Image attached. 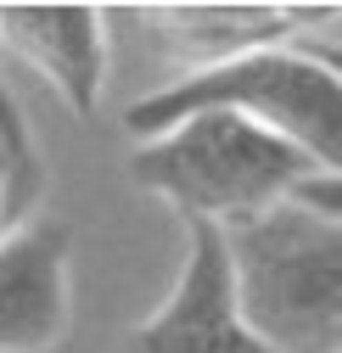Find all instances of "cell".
Masks as SVG:
<instances>
[{"label":"cell","instance_id":"obj_5","mask_svg":"<svg viewBox=\"0 0 342 353\" xmlns=\"http://www.w3.org/2000/svg\"><path fill=\"white\" fill-rule=\"evenodd\" d=\"M0 46L17 62H28L39 79L73 107L79 118H96L101 90H107V68H112V39L101 6L84 0H12L0 6Z\"/></svg>","mask_w":342,"mask_h":353},{"label":"cell","instance_id":"obj_6","mask_svg":"<svg viewBox=\"0 0 342 353\" xmlns=\"http://www.w3.org/2000/svg\"><path fill=\"white\" fill-rule=\"evenodd\" d=\"M73 230L62 219H28L0 236V353H46L73 320L68 286Z\"/></svg>","mask_w":342,"mask_h":353},{"label":"cell","instance_id":"obj_2","mask_svg":"<svg viewBox=\"0 0 342 353\" xmlns=\"http://www.w3.org/2000/svg\"><path fill=\"white\" fill-rule=\"evenodd\" d=\"M219 236L236 308L270 353H342V219L275 202Z\"/></svg>","mask_w":342,"mask_h":353},{"label":"cell","instance_id":"obj_4","mask_svg":"<svg viewBox=\"0 0 342 353\" xmlns=\"http://www.w3.org/2000/svg\"><path fill=\"white\" fill-rule=\"evenodd\" d=\"M180 225H185L180 275L152 314L130 325L123 353H270L236 308L225 236L202 219H180Z\"/></svg>","mask_w":342,"mask_h":353},{"label":"cell","instance_id":"obj_3","mask_svg":"<svg viewBox=\"0 0 342 353\" xmlns=\"http://www.w3.org/2000/svg\"><path fill=\"white\" fill-rule=\"evenodd\" d=\"M135 185L168 202L180 219H202L213 230H230L241 219L286 202L314 174H336L297 152L270 129L230 118V112H197L163 135L141 141L130 152Z\"/></svg>","mask_w":342,"mask_h":353},{"label":"cell","instance_id":"obj_1","mask_svg":"<svg viewBox=\"0 0 342 353\" xmlns=\"http://www.w3.org/2000/svg\"><path fill=\"white\" fill-rule=\"evenodd\" d=\"M197 112H230L270 129V135L292 141L297 152H309L325 168H342V79H336V51H314L309 39L297 46H270L247 51L230 62L185 68L180 79H168L163 90L141 96L123 112V129L141 141L163 135Z\"/></svg>","mask_w":342,"mask_h":353},{"label":"cell","instance_id":"obj_7","mask_svg":"<svg viewBox=\"0 0 342 353\" xmlns=\"http://www.w3.org/2000/svg\"><path fill=\"white\" fill-rule=\"evenodd\" d=\"M146 23L168 51L191 57V68L230 62L247 51L297 46L314 23H336V6H252V0H208V6H152Z\"/></svg>","mask_w":342,"mask_h":353},{"label":"cell","instance_id":"obj_8","mask_svg":"<svg viewBox=\"0 0 342 353\" xmlns=\"http://www.w3.org/2000/svg\"><path fill=\"white\" fill-rule=\"evenodd\" d=\"M46 157H39L34 135H28V118L17 107V96L6 90L0 79V236L39 219V202H46Z\"/></svg>","mask_w":342,"mask_h":353}]
</instances>
